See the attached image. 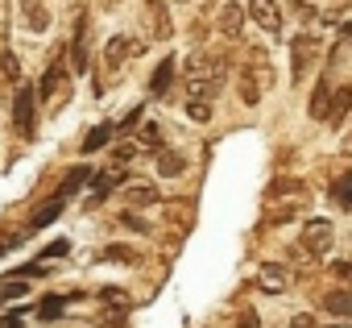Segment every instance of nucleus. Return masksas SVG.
<instances>
[{
	"mask_svg": "<svg viewBox=\"0 0 352 328\" xmlns=\"http://www.w3.org/2000/svg\"><path fill=\"white\" fill-rule=\"evenodd\" d=\"M42 274H46V266H42V262H30V266H21L13 278H42Z\"/></svg>",
	"mask_w": 352,
	"mask_h": 328,
	"instance_id": "nucleus-32",
	"label": "nucleus"
},
{
	"mask_svg": "<svg viewBox=\"0 0 352 328\" xmlns=\"http://www.w3.org/2000/svg\"><path fill=\"white\" fill-rule=\"evenodd\" d=\"M315 54H319V38H315V34H302V38H294V42H290V67H294V83H302V75L311 71Z\"/></svg>",
	"mask_w": 352,
	"mask_h": 328,
	"instance_id": "nucleus-6",
	"label": "nucleus"
},
{
	"mask_svg": "<svg viewBox=\"0 0 352 328\" xmlns=\"http://www.w3.org/2000/svg\"><path fill=\"white\" fill-rule=\"evenodd\" d=\"M137 154V145L133 141H124V145H112V167H124V162Z\"/></svg>",
	"mask_w": 352,
	"mask_h": 328,
	"instance_id": "nucleus-30",
	"label": "nucleus"
},
{
	"mask_svg": "<svg viewBox=\"0 0 352 328\" xmlns=\"http://www.w3.org/2000/svg\"><path fill=\"white\" fill-rule=\"evenodd\" d=\"M38 100H42L50 112L67 108V100H71V67H67L63 59H50V67L42 71V83H38Z\"/></svg>",
	"mask_w": 352,
	"mask_h": 328,
	"instance_id": "nucleus-2",
	"label": "nucleus"
},
{
	"mask_svg": "<svg viewBox=\"0 0 352 328\" xmlns=\"http://www.w3.org/2000/svg\"><path fill=\"white\" fill-rule=\"evenodd\" d=\"M319 307H323L331 320H352V295H348V291H327V295L319 299Z\"/></svg>",
	"mask_w": 352,
	"mask_h": 328,
	"instance_id": "nucleus-14",
	"label": "nucleus"
},
{
	"mask_svg": "<svg viewBox=\"0 0 352 328\" xmlns=\"http://www.w3.org/2000/svg\"><path fill=\"white\" fill-rule=\"evenodd\" d=\"M257 287H261V291H270V295H282V291L290 287V274H286V266H278V262H265V266L257 270Z\"/></svg>",
	"mask_w": 352,
	"mask_h": 328,
	"instance_id": "nucleus-11",
	"label": "nucleus"
},
{
	"mask_svg": "<svg viewBox=\"0 0 352 328\" xmlns=\"http://www.w3.org/2000/svg\"><path fill=\"white\" fill-rule=\"evenodd\" d=\"M282 196H307V183L302 179H274L265 187V200H282Z\"/></svg>",
	"mask_w": 352,
	"mask_h": 328,
	"instance_id": "nucleus-21",
	"label": "nucleus"
},
{
	"mask_svg": "<svg viewBox=\"0 0 352 328\" xmlns=\"http://www.w3.org/2000/svg\"><path fill=\"white\" fill-rule=\"evenodd\" d=\"M331 241H336L331 221H307V225H302V249H307L311 258H327Z\"/></svg>",
	"mask_w": 352,
	"mask_h": 328,
	"instance_id": "nucleus-5",
	"label": "nucleus"
},
{
	"mask_svg": "<svg viewBox=\"0 0 352 328\" xmlns=\"http://www.w3.org/2000/svg\"><path fill=\"white\" fill-rule=\"evenodd\" d=\"M145 21H149V38H157V42L174 38V25H170V13L162 0H145Z\"/></svg>",
	"mask_w": 352,
	"mask_h": 328,
	"instance_id": "nucleus-9",
	"label": "nucleus"
},
{
	"mask_svg": "<svg viewBox=\"0 0 352 328\" xmlns=\"http://www.w3.org/2000/svg\"><path fill=\"white\" fill-rule=\"evenodd\" d=\"M87 67H91V21L79 13V21H75V42H71V71H75V75H87Z\"/></svg>",
	"mask_w": 352,
	"mask_h": 328,
	"instance_id": "nucleus-4",
	"label": "nucleus"
},
{
	"mask_svg": "<svg viewBox=\"0 0 352 328\" xmlns=\"http://www.w3.org/2000/svg\"><path fill=\"white\" fill-rule=\"evenodd\" d=\"M100 258H104V262H124V266H137V262H141V254H137L133 245H108Z\"/></svg>",
	"mask_w": 352,
	"mask_h": 328,
	"instance_id": "nucleus-23",
	"label": "nucleus"
},
{
	"mask_svg": "<svg viewBox=\"0 0 352 328\" xmlns=\"http://www.w3.org/2000/svg\"><path fill=\"white\" fill-rule=\"evenodd\" d=\"M241 25H245V9L232 0V5H224V9H220V34H224V38H236V34H241Z\"/></svg>",
	"mask_w": 352,
	"mask_h": 328,
	"instance_id": "nucleus-19",
	"label": "nucleus"
},
{
	"mask_svg": "<svg viewBox=\"0 0 352 328\" xmlns=\"http://www.w3.org/2000/svg\"><path fill=\"white\" fill-rule=\"evenodd\" d=\"M133 54H141V42H133V38H124V34H116L108 46H104V67L108 71H120Z\"/></svg>",
	"mask_w": 352,
	"mask_h": 328,
	"instance_id": "nucleus-8",
	"label": "nucleus"
},
{
	"mask_svg": "<svg viewBox=\"0 0 352 328\" xmlns=\"http://www.w3.org/2000/svg\"><path fill=\"white\" fill-rule=\"evenodd\" d=\"M124 200H129L133 208H153V204L162 200V192H157L153 183H129V192H124Z\"/></svg>",
	"mask_w": 352,
	"mask_h": 328,
	"instance_id": "nucleus-17",
	"label": "nucleus"
},
{
	"mask_svg": "<svg viewBox=\"0 0 352 328\" xmlns=\"http://www.w3.org/2000/svg\"><path fill=\"white\" fill-rule=\"evenodd\" d=\"M0 328H25V320H21V311H13V316H5V320H0Z\"/></svg>",
	"mask_w": 352,
	"mask_h": 328,
	"instance_id": "nucleus-37",
	"label": "nucleus"
},
{
	"mask_svg": "<svg viewBox=\"0 0 352 328\" xmlns=\"http://www.w3.org/2000/svg\"><path fill=\"white\" fill-rule=\"evenodd\" d=\"M141 145H153V150H162V125H141Z\"/></svg>",
	"mask_w": 352,
	"mask_h": 328,
	"instance_id": "nucleus-29",
	"label": "nucleus"
},
{
	"mask_svg": "<svg viewBox=\"0 0 352 328\" xmlns=\"http://www.w3.org/2000/svg\"><path fill=\"white\" fill-rule=\"evenodd\" d=\"M63 204H67V200H58V196H54L50 204H42V208L30 216V229H46V225H54V221L63 216Z\"/></svg>",
	"mask_w": 352,
	"mask_h": 328,
	"instance_id": "nucleus-22",
	"label": "nucleus"
},
{
	"mask_svg": "<svg viewBox=\"0 0 352 328\" xmlns=\"http://www.w3.org/2000/svg\"><path fill=\"white\" fill-rule=\"evenodd\" d=\"M187 116L199 121V125H208V121H212V104H208V100H191V104H187Z\"/></svg>",
	"mask_w": 352,
	"mask_h": 328,
	"instance_id": "nucleus-28",
	"label": "nucleus"
},
{
	"mask_svg": "<svg viewBox=\"0 0 352 328\" xmlns=\"http://www.w3.org/2000/svg\"><path fill=\"white\" fill-rule=\"evenodd\" d=\"M91 179H96V171L91 167H71L67 175H63V183H58V200H71V196H79L83 187H91Z\"/></svg>",
	"mask_w": 352,
	"mask_h": 328,
	"instance_id": "nucleus-10",
	"label": "nucleus"
},
{
	"mask_svg": "<svg viewBox=\"0 0 352 328\" xmlns=\"http://www.w3.org/2000/svg\"><path fill=\"white\" fill-rule=\"evenodd\" d=\"M307 112H311V121H327V112H331V79H319L315 83Z\"/></svg>",
	"mask_w": 352,
	"mask_h": 328,
	"instance_id": "nucleus-13",
	"label": "nucleus"
},
{
	"mask_svg": "<svg viewBox=\"0 0 352 328\" xmlns=\"http://www.w3.org/2000/svg\"><path fill=\"white\" fill-rule=\"evenodd\" d=\"M224 83V59H212V54H199L191 59L187 67V96L191 100H212Z\"/></svg>",
	"mask_w": 352,
	"mask_h": 328,
	"instance_id": "nucleus-1",
	"label": "nucleus"
},
{
	"mask_svg": "<svg viewBox=\"0 0 352 328\" xmlns=\"http://www.w3.org/2000/svg\"><path fill=\"white\" fill-rule=\"evenodd\" d=\"M331 204L352 208V175H340V179L331 183Z\"/></svg>",
	"mask_w": 352,
	"mask_h": 328,
	"instance_id": "nucleus-25",
	"label": "nucleus"
},
{
	"mask_svg": "<svg viewBox=\"0 0 352 328\" xmlns=\"http://www.w3.org/2000/svg\"><path fill=\"white\" fill-rule=\"evenodd\" d=\"M0 75H5V83H21V67H17V54H0Z\"/></svg>",
	"mask_w": 352,
	"mask_h": 328,
	"instance_id": "nucleus-26",
	"label": "nucleus"
},
{
	"mask_svg": "<svg viewBox=\"0 0 352 328\" xmlns=\"http://www.w3.org/2000/svg\"><path fill=\"white\" fill-rule=\"evenodd\" d=\"M290 328H319V324H315V316H307V311H302V316H294V320H290Z\"/></svg>",
	"mask_w": 352,
	"mask_h": 328,
	"instance_id": "nucleus-36",
	"label": "nucleus"
},
{
	"mask_svg": "<svg viewBox=\"0 0 352 328\" xmlns=\"http://www.w3.org/2000/svg\"><path fill=\"white\" fill-rule=\"evenodd\" d=\"M294 212H298V204H290V208H278V212H270V225H286V221H294Z\"/></svg>",
	"mask_w": 352,
	"mask_h": 328,
	"instance_id": "nucleus-31",
	"label": "nucleus"
},
{
	"mask_svg": "<svg viewBox=\"0 0 352 328\" xmlns=\"http://www.w3.org/2000/svg\"><path fill=\"white\" fill-rule=\"evenodd\" d=\"M241 328H261V320H257V311H253V307H245V311H241Z\"/></svg>",
	"mask_w": 352,
	"mask_h": 328,
	"instance_id": "nucleus-34",
	"label": "nucleus"
},
{
	"mask_svg": "<svg viewBox=\"0 0 352 328\" xmlns=\"http://www.w3.org/2000/svg\"><path fill=\"white\" fill-rule=\"evenodd\" d=\"M63 307H67V299H63V295H46V299L38 303V316H42V320H54Z\"/></svg>",
	"mask_w": 352,
	"mask_h": 328,
	"instance_id": "nucleus-27",
	"label": "nucleus"
},
{
	"mask_svg": "<svg viewBox=\"0 0 352 328\" xmlns=\"http://www.w3.org/2000/svg\"><path fill=\"white\" fill-rule=\"evenodd\" d=\"M120 221H124V225H129V229H137V233H149V225H145V221H141V216H137V212H124V216H120Z\"/></svg>",
	"mask_w": 352,
	"mask_h": 328,
	"instance_id": "nucleus-33",
	"label": "nucleus"
},
{
	"mask_svg": "<svg viewBox=\"0 0 352 328\" xmlns=\"http://www.w3.org/2000/svg\"><path fill=\"white\" fill-rule=\"evenodd\" d=\"M124 179V167H112V171H100L96 179H91V192H87V204H104L108 200V192L116 187Z\"/></svg>",
	"mask_w": 352,
	"mask_h": 328,
	"instance_id": "nucleus-12",
	"label": "nucleus"
},
{
	"mask_svg": "<svg viewBox=\"0 0 352 328\" xmlns=\"http://www.w3.org/2000/svg\"><path fill=\"white\" fill-rule=\"evenodd\" d=\"M344 150H348V154H352V133H348V137H344Z\"/></svg>",
	"mask_w": 352,
	"mask_h": 328,
	"instance_id": "nucleus-39",
	"label": "nucleus"
},
{
	"mask_svg": "<svg viewBox=\"0 0 352 328\" xmlns=\"http://www.w3.org/2000/svg\"><path fill=\"white\" fill-rule=\"evenodd\" d=\"M327 328H340V324H327Z\"/></svg>",
	"mask_w": 352,
	"mask_h": 328,
	"instance_id": "nucleus-40",
	"label": "nucleus"
},
{
	"mask_svg": "<svg viewBox=\"0 0 352 328\" xmlns=\"http://www.w3.org/2000/svg\"><path fill=\"white\" fill-rule=\"evenodd\" d=\"M294 13H298L302 21H315V9L307 5V0H294Z\"/></svg>",
	"mask_w": 352,
	"mask_h": 328,
	"instance_id": "nucleus-35",
	"label": "nucleus"
},
{
	"mask_svg": "<svg viewBox=\"0 0 352 328\" xmlns=\"http://www.w3.org/2000/svg\"><path fill=\"white\" fill-rule=\"evenodd\" d=\"M348 112H352V88H336V96H331V112H327V125L340 129Z\"/></svg>",
	"mask_w": 352,
	"mask_h": 328,
	"instance_id": "nucleus-18",
	"label": "nucleus"
},
{
	"mask_svg": "<svg viewBox=\"0 0 352 328\" xmlns=\"http://www.w3.org/2000/svg\"><path fill=\"white\" fill-rule=\"evenodd\" d=\"M187 171V158L179 150H157V175L162 179H179Z\"/></svg>",
	"mask_w": 352,
	"mask_h": 328,
	"instance_id": "nucleus-16",
	"label": "nucleus"
},
{
	"mask_svg": "<svg viewBox=\"0 0 352 328\" xmlns=\"http://www.w3.org/2000/svg\"><path fill=\"white\" fill-rule=\"evenodd\" d=\"M112 141V125H96L87 137H83V154H91V150H104Z\"/></svg>",
	"mask_w": 352,
	"mask_h": 328,
	"instance_id": "nucleus-24",
	"label": "nucleus"
},
{
	"mask_svg": "<svg viewBox=\"0 0 352 328\" xmlns=\"http://www.w3.org/2000/svg\"><path fill=\"white\" fill-rule=\"evenodd\" d=\"M336 274L340 278H352V262H336Z\"/></svg>",
	"mask_w": 352,
	"mask_h": 328,
	"instance_id": "nucleus-38",
	"label": "nucleus"
},
{
	"mask_svg": "<svg viewBox=\"0 0 352 328\" xmlns=\"http://www.w3.org/2000/svg\"><path fill=\"white\" fill-rule=\"evenodd\" d=\"M174 67H179L174 59H162V63L153 67V79H149V92H153V96H166V92H170V83H174Z\"/></svg>",
	"mask_w": 352,
	"mask_h": 328,
	"instance_id": "nucleus-20",
	"label": "nucleus"
},
{
	"mask_svg": "<svg viewBox=\"0 0 352 328\" xmlns=\"http://www.w3.org/2000/svg\"><path fill=\"white\" fill-rule=\"evenodd\" d=\"M13 125H17V133L25 141L38 137V92L25 88V83L17 88V100H13Z\"/></svg>",
	"mask_w": 352,
	"mask_h": 328,
	"instance_id": "nucleus-3",
	"label": "nucleus"
},
{
	"mask_svg": "<svg viewBox=\"0 0 352 328\" xmlns=\"http://www.w3.org/2000/svg\"><path fill=\"white\" fill-rule=\"evenodd\" d=\"M249 17L274 38V34H282V9H278V0H249Z\"/></svg>",
	"mask_w": 352,
	"mask_h": 328,
	"instance_id": "nucleus-7",
	"label": "nucleus"
},
{
	"mask_svg": "<svg viewBox=\"0 0 352 328\" xmlns=\"http://www.w3.org/2000/svg\"><path fill=\"white\" fill-rule=\"evenodd\" d=\"M21 13H25L30 34H46L50 30V9L42 5V0H21Z\"/></svg>",
	"mask_w": 352,
	"mask_h": 328,
	"instance_id": "nucleus-15",
	"label": "nucleus"
}]
</instances>
